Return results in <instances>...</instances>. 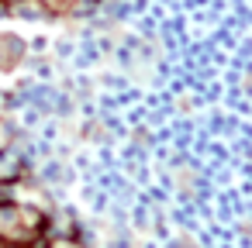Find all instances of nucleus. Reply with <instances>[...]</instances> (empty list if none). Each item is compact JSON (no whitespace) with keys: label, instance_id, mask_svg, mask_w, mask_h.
Here are the masks:
<instances>
[{"label":"nucleus","instance_id":"1","mask_svg":"<svg viewBox=\"0 0 252 248\" xmlns=\"http://www.w3.org/2000/svg\"><path fill=\"white\" fill-rule=\"evenodd\" d=\"M45 227V214L28 203H0V241L28 245Z\"/></svg>","mask_w":252,"mask_h":248},{"label":"nucleus","instance_id":"2","mask_svg":"<svg viewBox=\"0 0 252 248\" xmlns=\"http://www.w3.org/2000/svg\"><path fill=\"white\" fill-rule=\"evenodd\" d=\"M52 248H76V245H73V241H56Z\"/></svg>","mask_w":252,"mask_h":248}]
</instances>
